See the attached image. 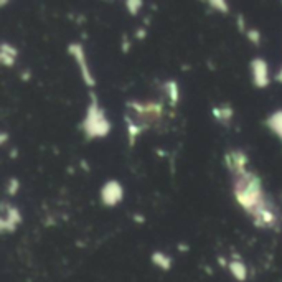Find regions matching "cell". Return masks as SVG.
I'll return each instance as SVG.
<instances>
[{"instance_id": "6da1fadb", "label": "cell", "mask_w": 282, "mask_h": 282, "mask_svg": "<svg viewBox=\"0 0 282 282\" xmlns=\"http://www.w3.org/2000/svg\"><path fill=\"white\" fill-rule=\"evenodd\" d=\"M233 190L236 201L239 203L242 210L247 211V215H251L266 200L261 178L249 170L233 173Z\"/></svg>"}, {"instance_id": "7a4b0ae2", "label": "cell", "mask_w": 282, "mask_h": 282, "mask_svg": "<svg viewBox=\"0 0 282 282\" xmlns=\"http://www.w3.org/2000/svg\"><path fill=\"white\" fill-rule=\"evenodd\" d=\"M83 132L86 134V137L91 139H103L111 132V122L106 117V112L99 108L98 98L91 94V104H89L86 117L81 124Z\"/></svg>"}, {"instance_id": "3957f363", "label": "cell", "mask_w": 282, "mask_h": 282, "mask_svg": "<svg viewBox=\"0 0 282 282\" xmlns=\"http://www.w3.org/2000/svg\"><path fill=\"white\" fill-rule=\"evenodd\" d=\"M249 216L259 228H274V229L277 228L279 211H277V208H275L274 201L269 198L264 200Z\"/></svg>"}, {"instance_id": "277c9868", "label": "cell", "mask_w": 282, "mask_h": 282, "mask_svg": "<svg viewBox=\"0 0 282 282\" xmlns=\"http://www.w3.org/2000/svg\"><path fill=\"white\" fill-rule=\"evenodd\" d=\"M68 52H70V55L75 56L76 63H78V66H80V71H81V76H83L84 83H86L89 88H94L96 81L93 78V73L89 71L88 60H86V55H84L83 47H81V45H78V43H71L70 47H68Z\"/></svg>"}, {"instance_id": "5b68a950", "label": "cell", "mask_w": 282, "mask_h": 282, "mask_svg": "<svg viewBox=\"0 0 282 282\" xmlns=\"http://www.w3.org/2000/svg\"><path fill=\"white\" fill-rule=\"evenodd\" d=\"M124 198V190L122 185L117 180H109L101 190V201L106 206H116L117 203H121Z\"/></svg>"}, {"instance_id": "8992f818", "label": "cell", "mask_w": 282, "mask_h": 282, "mask_svg": "<svg viewBox=\"0 0 282 282\" xmlns=\"http://www.w3.org/2000/svg\"><path fill=\"white\" fill-rule=\"evenodd\" d=\"M252 71V83L256 88H267L269 86V70L267 63L262 58H254L251 61Z\"/></svg>"}, {"instance_id": "52a82bcc", "label": "cell", "mask_w": 282, "mask_h": 282, "mask_svg": "<svg viewBox=\"0 0 282 282\" xmlns=\"http://www.w3.org/2000/svg\"><path fill=\"white\" fill-rule=\"evenodd\" d=\"M4 218L2 221H0V226H2L4 231H15L17 229V224H19L22 221V216L17 208L14 206H9L7 203H4Z\"/></svg>"}, {"instance_id": "ba28073f", "label": "cell", "mask_w": 282, "mask_h": 282, "mask_svg": "<svg viewBox=\"0 0 282 282\" xmlns=\"http://www.w3.org/2000/svg\"><path fill=\"white\" fill-rule=\"evenodd\" d=\"M17 55H19L17 48H14L9 43H2V47H0V63L4 66H14Z\"/></svg>"}, {"instance_id": "9c48e42d", "label": "cell", "mask_w": 282, "mask_h": 282, "mask_svg": "<svg viewBox=\"0 0 282 282\" xmlns=\"http://www.w3.org/2000/svg\"><path fill=\"white\" fill-rule=\"evenodd\" d=\"M228 267H229L231 275H233L236 280L244 282L247 279V267H246L244 262L239 261V259H234V261H231L228 264Z\"/></svg>"}, {"instance_id": "30bf717a", "label": "cell", "mask_w": 282, "mask_h": 282, "mask_svg": "<svg viewBox=\"0 0 282 282\" xmlns=\"http://www.w3.org/2000/svg\"><path fill=\"white\" fill-rule=\"evenodd\" d=\"M152 262H154L155 266L162 270H170L172 266H173L172 257L168 254H165V252H162V251H155L154 254H152Z\"/></svg>"}, {"instance_id": "8fae6325", "label": "cell", "mask_w": 282, "mask_h": 282, "mask_svg": "<svg viewBox=\"0 0 282 282\" xmlns=\"http://www.w3.org/2000/svg\"><path fill=\"white\" fill-rule=\"evenodd\" d=\"M213 116H215L221 124L228 126L231 119H233L234 112L231 109V106H221V108H213Z\"/></svg>"}, {"instance_id": "7c38bea8", "label": "cell", "mask_w": 282, "mask_h": 282, "mask_svg": "<svg viewBox=\"0 0 282 282\" xmlns=\"http://www.w3.org/2000/svg\"><path fill=\"white\" fill-rule=\"evenodd\" d=\"M267 127L270 129L272 132H275L282 139V111H275L272 112L269 117H267Z\"/></svg>"}, {"instance_id": "4fadbf2b", "label": "cell", "mask_w": 282, "mask_h": 282, "mask_svg": "<svg viewBox=\"0 0 282 282\" xmlns=\"http://www.w3.org/2000/svg\"><path fill=\"white\" fill-rule=\"evenodd\" d=\"M165 89H167L168 98H170V103L175 106V104L178 103V98H180V89L177 86V83H175V81H168L165 84Z\"/></svg>"}, {"instance_id": "5bb4252c", "label": "cell", "mask_w": 282, "mask_h": 282, "mask_svg": "<svg viewBox=\"0 0 282 282\" xmlns=\"http://www.w3.org/2000/svg\"><path fill=\"white\" fill-rule=\"evenodd\" d=\"M208 5H210L211 9L218 10V12H221V14H228L229 12L228 4L223 2V0H213V2H208Z\"/></svg>"}, {"instance_id": "9a60e30c", "label": "cell", "mask_w": 282, "mask_h": 282, "mask_svg": "<svg viewBox=\"0 0 282 282\" xmlns=\"http://www.w3.org/2000/svg\"><path fill=\"white\" fill-rule=\"evenodd\" d=\"M126 5H127L129 14H131V15H137L140 12V9H142L144 2H142V0H134V2H131V0H129V2H126Z\"/></svg>"}, {"instance_id": "2e32d148", "label": "cell", "mask_w": 282, "mask_h": 282, "mask_svg": "<svg viewBox=\"0 0 282 282\" xmlns=\"http://www.w3.org/2000/svg\"><path fill=\"white\" fill-rule=\"evenodd\" d=\"M247 38H249V42H252L254 45H259L261 43V33H259L257 30H254V28H252V30H247Z\"/></svg>"}, {"instance_id": "e0dca14e", "label": "cell", "mask_w": 282, "mask_h": 282, "mask_svg": "<svg viewBox=\"0 0 282 282\" xmlns=\"http://www.w3.org/2000/svg\"><path fill=\"white\" fill-rule=\"evenodd\" d=\"M19 188H20V182L17 178H10V182H9V188H7V191H9V195H17V191H19Z\"/></svg>"}, {"instance_id": "ac0fdd59", "label": "cell", "mask_w": 282, "mask_h": 282, "mask_svg": "<svg viewBox=\"0 0 282 282\" xmlns=\"http://www.w3.org/2000/svg\"><path fill=\"white\" fill-rule=\"evenodd\" d=\"M134 221H137V223H144V221H145V218H144V216H140V215H134Z\"/></svg>"}, {"instance_id": "d6986e66", "label": "cell", "mask_w": 282, "mask_h": 282, "mask_svg": "<svg viewBox=\"0 0 282 282\" xmlns=\"http://www.w3.org/2000/svg\"><path fill=\"white\" fill-rule=\"evenodd\" d=\"M238 25H239V30H241V32H244V20H242V17H239Z\"/></svg>"}, {"instance_id": "ffe728a7", "label": "cell", "mask_w": 282, "mask_h": 282, "mask_svg": "<svg viewBox=\"0 0 282 282\" xmlns=\"http://www.w3.org/2000/svg\"><path fill=\"white\" fill-rule=\"evenodd\" d=\"M144 37H145V30H139L137 32V38H139V40H142Z\"/></svg>"}, {"instance_id": "44dd1931", "label": "cell", "mask_w": 282, "mask_h": 282, "mask_svg": "<svg viewBox=\"0 0 282 282\" xmlns=\"http://www.w3.org/2000/svg\"><path fill=\"white\" fill-rule=\"evenodd\" d=\"M275 80H277V83H282V68H280V71L275 75Z\"/></svg>"}, {"instance_id": "7402d4cb", "label": "cell", "mask_w": 282, "mask_h": 282, "mask_svg": "<svg viewBox=\"0 0 282 282\" xmlns=\"http://www.w3.org/2000/svg\"><path fill=\"white\" fill-rule=\"evenodd\" d=\"M7 137H9V135H7V132H4V134H2V140H0V142H2V144H5V142H7Z\"/></svg>"}]
</instances>
